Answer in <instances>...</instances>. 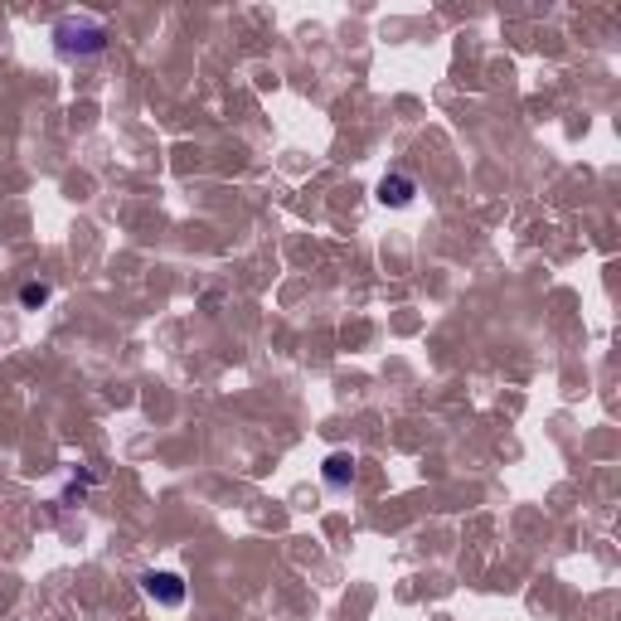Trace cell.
Masks as SVG:
<instances>
[{"instance_id":"obj_5","label":"cell","mask_w":621,"mask_h":621,"mask_svg":"<svg viewBox=\"0 0 621 621\" xmlns=\"http://www.w3.org/2000/svg\"><path fill=\"white\" fill-rule=\"evenodd\" d=\"M20 301H25V307H44V301H49V287H44V281H25V287H20Z\"/></svg>"},{"instance_id":"obj_3","label":"cell","mask_w":621,"mask_h":621,"mask_svg":"<svg viewBox=\"0 0 621 621\" xmlns=\"http://www.w3.org/2000/svg\"><path fill=\"white\" fill-rule=\"evenodd\" d=\"M413 195H417V180H413V175L393 171V175H383V180H379V205L403 209V205H413Z\"/></svg>"},{"instance_id":"obj_4","label":"cell","mask_w":621,"mask_h":621,"mask_svg":"<svg viewBox=\"0 0 621 621\" xmlns=\"http://www.w3.org/2000/svg\"><path fill=\"white\" fill-rule=\"evenodd\" d=\"M321 476H325L331 491H349V485H355V457H349V451H331L325 467H321Z\"/></svg>"},{"instance_id":"obj_1","label":"cell","mask_w":621,"mask_h":621,"mask_svg":"<svg viewBox=\"0 0 621 621\" xmlns=\"http://www.w3.org/2000/svg\"><path fill=\"white\" fill-rule=\"evenodd\" d=\"M54 49H59V59H97V54L107 49V25L93 15H64L59 25H54Z\"/></svg>"},{"instance_id":"obj_2","label":"cell","mask_w":621,"mask_h":621,"mask_svg":"<svg viewBox=\"0 0 621 621\" xmlns=\"http://www.w3.org/2000/svg\"><path fill=\"white\" fill-rule=\"evenodd\" d=\"M141 593L151 597V602H161V607L185 602V583H180V573H141Z\"/></svg>"}]
</instances>
